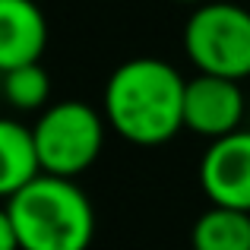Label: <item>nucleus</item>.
I'll use <instances>...</instances> for the list:
<instances>
[{"label": "nucleus", "mask_w": 250, "mask_h": 250, "mask_svg": "<svg viewBox=\"0 0 250 250\" xmlns=\"http://www.w3.org/2000/svg\"><path fill=\"white\" fill-rule=\"evenodd\" d=\"M187 80L159 57L124 61L104 85V121L133 146H162L184 130Z\"/></svg>", "instance_id": "f257e3e1"}, {"label": "nucleus", "mask_w": 250, "mask_h": 250, "mask_svg": "<svg viewBox=\"0 0 250 250\" xmlns=\"http://www.w3.org/2000/svg\"><path fill=\"white\" fill-rule=\"evenodd\" d=\"M3 215L22 250H89L95 238V209L76 177L42 174L6 196Z\"/></svg>", "instance_id": "f03ea898"}, {"label": "nucleus", "mask_w": 250, "mask_h": 250, "mask_svg": "<svg viewBox=\"0 0 250 250\" xmlns=\"http://www.w3.org/2000/svg\"><path fill=\"white\" fill-rule=\"evenodd\" d=\"M184 51L196 73H215L228 80L250 76V10L225 0H206L193 6L184 25Z\"/></svg>", "instance_id": "7ed1b4c3"}, {"label": "nucleus", "mask_w": 250, "mask_h": 250, "mask_svg": "<svg viewBox=\"0 0 250 250\" xmlns=\"http://www.w3.org/2000/svg\"><path fill=\"white\" fill-rule=\"evenodd\" d=\"M104 114L85 102H54L32 124L44 174L76 177L98 162L104 149Z\"/></svg>", "instance_id": "20e7f679"}, {"label": "nucleus", "mask_w": 250, "mask_h": 250, "mask_svg": "<svg viewBox=\"0 0 250 250\" xmlns=\"http://www.w3.org/2000/svg\"><path fill=\"white\" fill-rule=\"evenodd\" d=\"M244 121V92L241 80L215 73H196L187 80L184 92V130L203 136V140H219L234 130H241Z\"/></svg>", "instance_id": "39448f33"}, {"label": "nucleus", "mask_w": 250, "mask_h": 250, "mask_svg": "<svg viewBox=\"0 0 250 250\" xmlns=\"http://www.w3.org/2000/svg\"><path fill=\"white\" fill-rule=\"evenodd\" d=\"M200 187L215 206L250 212V130L209 143L200 159Z\"/></svg>", "instance_id": "423d86ee"}, {"label": "nucleus", "mask_w": 250, "mask_h": 250, "mask_svg": "<svg viewBox=\"0 0 250 250\" xmlns=\"http://www.w3.org/2000/svg\"><path fill=\"white\" fill-rule=\"evenodd\" d=\"M48 48V19L35 0H0V67L42 61Z\"/></svg>", "instance_id": "0eeeda50"}, {"label": "nucleus", "mask_w": 250, "mask_h": 250, "mask_svg": "<svg viewBox=\"0 0 250 250\" xmlns=\"http://www.w3.org/2000/svg\"><path fill=\"white\" fill-rule=\"evenodd\" d=\"M42 174L44 165L35 143V130L13 117L0 121V193L10 196Z\"/></svg>", "instance_id": "6e6552de"}, {"label": "nucleus", "mask_w": 250, "mask_h": 250, "mask_svg": "<svg viewBox=\"0 0 250 250\" xmlns=\"http://www.w3.org/2000/svg\"><path fill=\"white\" fill-rule=\"evenodd\" d=\"M193 250H250V212L231 206H209L190 228Z\"/></svg>", "instance_id": "1a4fd4ad"}, {"label": "nucleus", "mask_w": 250, "mask_h": 250, "mask_svg": "<svg viewBox=\"0 0 250 250\" xmlns=\"http://www.w3.org/2000/svg\"><path fill=\"white\" fill-rule=\"evenodd\" d=\"M3 95L6 104L22 114L29 111H44L51 104V76L42 63H19V67L3 70Z\"/></svg>", "instance_id": "9d476101"}, {"label": "nucleus", "mask_w": 250, "mask_h": 250, "mask_svg": "<svg viewBox=\"0 0 250 250\" xmlns=\"http://www.w3.org/2000/svg\"><path fill=\"white\" fill-rule=\"evenodd\" d=\"M174 3H187V6H200V3H206V0H174Z\"/></svg>", "instance_id": "9b49d317"}]
</instances>
